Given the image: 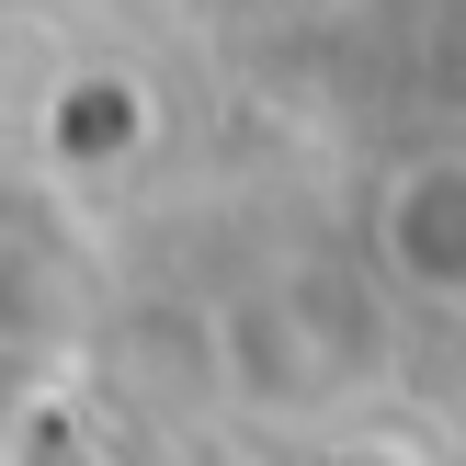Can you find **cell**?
Instances as JSON below:
<instances>
[{"label": "cell", "mask_w": 466, "mask_h": 466, "mask_svg": "<svg viewBox=\"0 0 466 466\" xmlns=\"http://www.w3.org/2000/svg\"><path fill=\"white\" fill-rule=\"evenodd\" d=\"M387 262H399L421 296L466 308V159L399 171V194H387Z\"/></svg>", "instance_id": "1"}]
</instances>
